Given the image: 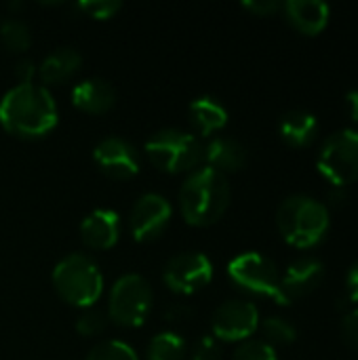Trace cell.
<instances>
[{
    "label": "cell",
    "instance_id": "cell-8",
    "mask_svg": "<svg viewBox=\"0 0 358 360\" xmlns=\"http://www.w3.org/2000/svg\"><path fill=\"white\" fill-rule=\"evenodd\" d=\"M319 173L333 186L346 188L358 179V131L342 129L325 139L317 160Z\"/></svg>",
    "mask_w": 358,
    "mask_h": 360
},
{
    "label": "cell",
    "instance_id": "cell-14",
    "mask_svg": "<svg viewBox=\"0 0 358 360\" xmlns=\"http://www.w3.org/2000/svg\"><path fill=\"white\" fill-rule=\"evenodd\" d=\"M82 243L95 251L112 249L120 238V217L112 209H95L80 224Z\"/></svg>",
    "mask_w": 358,
    "mask_h": 360
},
{
    "label": "cell",
    "instance_id": "cell-21",
    "mask_svg": "<svg viewBox=\"0 0 358 360\" xmlns=\"http://www.w3.org/2000/svg\"><path fill=\"white\" fill-rule=\"evenodd\" d=\"M146 356L148 360H184L186 359V342L173 331H162L150 340Z\"/></svg>",
    "mask_w": 358,
    "mask_h": 360
},
{
    "label": "cell",
    "instance_id": "cell-17",
    "mask_svg": "<svg viewBox=\"0 0 358 360\" xmlns=\"http://www.w3.org/2000/svg\"><path fill=\"white\" fill-rule=\"evenodd\" d=\"M205 160L222 175L236 173L247 165V148L232 137H215L205 148Z\"/></svg>",
    "mask_w": 358,
    "mask_h": 360
},
{
    "label": "cell",
    "instance_id": "cell-11",
    "mask_svg": "<svg viewBox=\"0 0 358 360\" xmlns=\"http://www.w3.org/2000/svg\"><path fill=\"white\" fill-rule=\"evenodd\" d=\"M173 217L171 202L156 192H148L137 198L129 215V228L137 243H152L169 228Z\"/></svg>",
    "mask_w": 358,
    "mask_h": 360
},
{
    "label": "cell",
    "instance_id": "cell-18",
    "mask_svg": "<svg viewBox=\"0 0 358 360\" xmlns=\"http://www.w3.org/2000/svg\"><path fill=\"white\" fill-rule=\"evenodd\" d=\"M82 65V57L72 46H59L49 53L38 65V76L44 84H61L70 80Z\"/></svg>",
    "mask_w": 358,
    "mask_h": 360
},
{
    "label": "cell",
    "instance_id": "cell-24",
    "mask_svg": "<svg viewBox=\"0 0 358 360\" xmlns=\"http://www.w3.org/2000/svg\"><path fill=\"white\" fill-rule=\"evenodd\" d=\"M87 360H139L137 359V352L120 342V340H106L101 344H97L91 352Z\"/></svg>",
    "mask_w": 358,
    "mask_h": 360
},
{
    "label": "cell",
    "instance_id": "cell-22",
    "mask_svg": "<svg viewBox=\"0 0 358 360\" xmlns=\"http://www.w3.org/2000/svg\"><path fill=\"white\" fill-rule=\"evenodd\" d=\"M0 38H2L4 46L13 53H23L32 44L30 27L25 25V21H21L17 17H6L0 23Z\"/></svg>",
    "mask_w": 358,
    "mask_h": 360
},
{
    "label": "cell",
    "instance_id": "cell-28",
    "mask_svg": "<svg viewBox=\"0 0 358 360\" xmlns=\"http://www.w3.org/2000/svg\"><path fill=\"white\" fill-rule=\"evenodd\" d=\"M192 360H222L219 342L213 335H203L192 350Z\"/></svg>",
    "mask_w": 358,
    "mask_h": 360
},
{
    "label": "cell",
    "instance_id": "cell-7",
    "mask_svg": "<svg viewBox=\"0 0 358 360\" xmlns=\"http://www.w3.org/2000/svg\"><path fill=\"white\" fill-rule=\"evenodd\" d=\"M228 276L238 289L253 293V295L270 297L276 304L287 306V302L281 293L279 268L266 255L255 253V251H247V253L236 255L228 264Z\"/></svg>",
    "mask_w": 358,
    "mask_h": 360
},
{
    "label": "cell",
    "instance_id": "cell-6",
    "mask_svg": "<svg viewBox=\"0 0 358 360\" xmlns=\"http://www.w3.org/2000/svg\"><path fill=\"white\" fill-rule=\"evenodd\" d=\"M152 287L139 274L120 276L108 297V319L120 327H141L152 310Z\"/></svg>",
    "mask_w": 358,
    "mask_h": 360
},
{
    "label": "cell",
    "instance_id": "cell-3",
    "mask_svg": "<svg viewBox=\"0 0 358 360\" xmlns=\"http://www.w3.org/2000/svg\"><path fill=\"white\" fill-rule=\"evenodd\" d=\"M329 224L327 205L308 194H293L285 198L276 213V226L283 238L295 249H310L319 245L329 232Z\"/></svg>",
    "mask_w": 358,
    "mask_h": 360
},
{
    "label": "cell",
    "instance_id": "cell-13",
    "mask_svg": "<svg viewBox=\"0 0 358 360\" xmlns=\"http://www.w3.org/2000/svg\"><path fill=\"white\" fill-rule=\"evenodd\" d=\"M325 281V266L317 257H300L281 276V293L287 306L293 300L306 297L317 291Z\"/></svg>",
    "mask_w": 358,
    "mask_h": 360
},
{
    "label": "cell",
    "instance_id": "cell-29",
    "mask_svg": "<svg viewBox=\"0 0 358 360\" xmlns=\"http://www.w3.org/2000/svg\"><path fill=\"white\" fill-rule=\"evenodd\" d=\"M194 319V308L188 306V304H171L167 310H165V321L169 325H184V323H190Z\"/></svg>",
    "mask_w": 358,
    "mask_h": 360
},
{
    "label": "cell",
    "instance_id": "cell-9",
    "mask_svg": "<svg viewBox=\"0 0 358 360\" xmlns=\"http://www.w3.org/2000/svg\"><path fill=\"white\" fill-rule=\"evenodd\" d=\"M165 285L179 295H194L213 281V264L207 255L186 251L173 255L162 268Z\"/></svg>",
    "mask_w": 358,
    "mask_h": 360
},
{
    "label": "cell",
    "instance_id": "cell-19",
    "mask_svg": "<svg viewBox=\"0 0 358 360\" xmlns=\"http://www.w3.org/2000/svg\"><path fill=\"white\" fill-rule=\"evenodd\" d=\"M188 116L192 127L196 129L198 135L209 137L215 131L224 129L228 122V110L224 108V103L211 95H203L198 99H194L188 108Z\"/></svg>",
    "mask_w": 358,
    "mask_h": 360
},
{
    "label": "cell",
    "instance_id": "cell-15",
    "mask_svg": "<svg viewBox=\"0 0 358 360\" xmlns=\"http://www.w3.org/2000/svg\"><path fill=\"white\" fill-rule=\"evenodd\" d=\"M283 11L287 21L306 36L321 34L329 23V4L323 0H287Z\"/></svg>",
    "mask_w": 358,
    "mask_h": 360
},
{
    "label": "cell",
    "instance_id": "cell-20",
    "mask_svg": "<svg viewBox=\"0 0 358 360\" xmlns=\"http://www.w3.org/2000/svg\"><path fill=\"white\" fill-rule=\"evenodd\" d=\"M317 131H319V120L314 114L306 110H291L279 122V133L283 141L293 148L308 146L317 137Z\"/></svg>",
    "mask_w": 358,
    "mask_h": 360
},
{
    "label": "cell",
    "instance_id": "cell-1",
    "mask_svg": "<svg viewBox=\"0 0 358 360\" xmlns=\"http://www.w3.org/2000/svg\"><path fill=\"white\" fill-rule=\"evenodd\" d=\"M55 97L40 84H15L0 99V124L21 139H38L57 127Z\"/></svg>",
    "mask_w": 358,
    "mask_h": 360
},
{
    "label": "cell",
    "instance_id": "cell-25",
    "mask_svg": "<svg viewBox=\"0 0 358 360\" xmlns=\"http://www.w3.org/2000/svg\"><path fill=\"white\" fill-rule=\"evenodd\" d=\"M234 360H276L274 346L264 340H247L234 352Z\"/></svg>",
    "mask_w": 358,
    "mask_h": 360
},
{
    "label": "cell",
    "instance_id": "cell-35",
    "mask_svg": "<svg viewBox=\"0 0 358 360\" xmlns=\"http://www.w3.org/2000/svg\"><path fill=\"white\" fill-rule=\"evenodd\" d=\"M346 101H348V108H350V116L354 120V124H358V89L350 91L346 95Z\"/></svg>",
    "mask_w": 358,
    "mask_h": 360
},
{
    "label": "cell",
    "instance_id": "cell-23",
    "mask_svg": "<svg viewBox=\"0 0 358 360\" xmlns=\"http://www.w3.org/2000/svg\"><path fill=\"white\" fill-rule=\"evenodd\" d=\"M262 331L266 335V342L272 346V344H279V346H287V344H293L298 340V329L287 321V319H281V316H270L264 321L262 325Z\"/></svg>",
    "mask_w": 358,
    "mask_h": 360
},
{
    "label": "cell",
    "instance_id": "cell-2",
    "mask_svg": "<svg viewBox=\"0 0 358 360\" xmlns=\"http://www.w3.org/2000/svg\"><path fill=\"white\" fill-rule=\"evenodd\" d=\"M232 190L228 177L211 167H198L181 184L179 209L190 226L205 228L224 217L230 207Z\"/></svg>",
    "mask_w": 358,
    "mask_h": 360
},
{
    "label": "cell",
    "instance_id": "cell-5",
    "mask_svg": "<svg viewBox=\"0 0 358 360\" xmlns=\"http://www.w3.org/2000/svg\"><path fill=\"white\" fill-rule=\"evenodd\" d=\"M146 154L165 173H192L205 160V146L194 133L160 129L146 141Z\"/></svg>",
    "mask_w": 358,
    "mask_h": 360
},
{
    "label": "cell",
    "instance_id": "cell-10",
    "mask_svg": "<svg viewBox=\"0 0 358 360\" xmlns=\"http://www.w3.org/2000/svg\"><path fill=\"white\" fill-rule=\"evenodd\" d=\"M260 327V312L247 300L222 304L211 319V331L217 342H247Z\"/></svg>",
    "mask_w": 358,
    "mask_h": 360
},
{
    "label": "cell",
    "instance_id": "cell-30",
    "mask_svg": "<svg viewBox=\"0 0 358 360\" xmlns=\"http://www.w3.org/2000/svg\"><path fill=\"white\" fill-rule=\"evenodd\" d=\"M243 8H247L249 13H253L257 17H268V15H274L276 11H281L283 4L276 0H245Z\"/></svg>",
    "mask_w": 358,
    "mask_h": 360
},
{
    "label": "cell",
    "instance_id": "cell-12",
    "mask_svg": "<svg viewBox=\"0 0 358 360\" xmlns=\"http://www.w3.org/2000/svg\"><path fill=\"white\" fill-rule=\"evenodd\" d=\"M93 160L110 179H131L139 173V154L122 137H106L93 150Z\"/></svg>",
    "mask_w": 358,
    "mask_h": 360
},
{
    "label": "cell",
    "instance_id": "cell-34",
    "mask_svg": "<svg viewBox=\"0 0 358 360\" xmlns=\"http://www.w3.org/2000/svg\"><path fill=\"white\" fill-rule=\"evenodd\" d=\"M327 200H329L331 207H342V205L348 200L346 188H333V186H331V190H329V194H327Z\"/></svg>",
    "mask_w": 358,
    "mask_h": 360
},
{
    "label": "cell",
    "instance_id": "cell-26",
    "mask_svg": "<svg viewBox=\"0 0 358 360\" xmlns=\"http://www.w3.org/2000/svg\"><path fill=\"white\" fill-rule=\"evenodd\" d=\"M76 8L93 19H112L122 8V2L120 0H80Z\"/></svg>",
    "mask_w": 358,
    "mask_h": 360
},
{
    "label": "cell",
    "instance_id": "cell-32",
    "mask_svg": "<svg viewBox=\"0 0 358 360\" xmlns=\"http://www.w3.org/2000/svg\"><path fill=\"white\" fill-rule=\"evenodd\" d=\"M15 76H17L19 84H32L34 76H36V63L30 61V59H21L15 65Z\"/></svg>",
    "mask_w": 358,
    "mask_h": 360
},
{
    "label": "cell",
    "instance_id": "cell-27",
    "mask_svg": "<svg viewBox=\"0 0 358 360\" xmlns=\"http://www.w3.org/2000/svg\"><path fill=\"white\" fill-rule=\"evenodd\" d=\"M108 327V314L99 312V310H87L78 316L76 321V331L82 338H95L101 335Z\"/></svg>",
    "mask_w": 358,
    "mask_h": 360
},
{
    "label": "cell",
    "instance_id": "cell-33",
    "mask_svg": "<svg viewBox=\"0 0 358 360\" xmlns=\"http://www.w3.org/2000/svg\"><path fill=\"white\" fill-rule=\"evenodd\" d=\"M346 287H348V300L358 304V259L352 264L346 276Z\"/></svg>",
    "mask_w": 358,
    "mask_h": 360
},
{
    "label": "cell",
    "instance_id": "cell-16",
    "mask_svg": "<svg viewBox=\"0 0 358 360\" xmlns=\"http://www.w3.org/2000/svg\"><path fill=\"white\" fill-rule=\"evenodd\" d=\"M72 103L87 114H103L116 103V89L103 78L80 80L72 89Z\"/></svg>",
    "mask_w": 358,
    "mask_h": 360
},
{
    "label": "cell",
    "instance_id": "cell-31",
    "mask_svg": "<svg viewBox=\"0 0 358 360\" xmlns=\"http://www.w3.org/2000/svg\"><path fill=\"white\" fill-rule=\"evenodd\" d=\"M342 338L350 344L358 348V310H350L344 314L342 319Z\"/></svg>",
    "mask_w": 358,
    "mask_h": 360
},
{
    "label": "cell",
    "instance_id": "cell-4",
    "mask_svg": "<svg viewBox=\"0 0 358 360\" xmlns=\"http://www.w3.org/2000/svg\"><path fill=\"white\" fill-rule=\"evenodd\" d=\"M53 287L65 304L91 308L103 293V274L89 255L70 253L57 262Z\"/></svg>",
    "mask_w": 358,
    "mask_h": 360
}]
</instances>
